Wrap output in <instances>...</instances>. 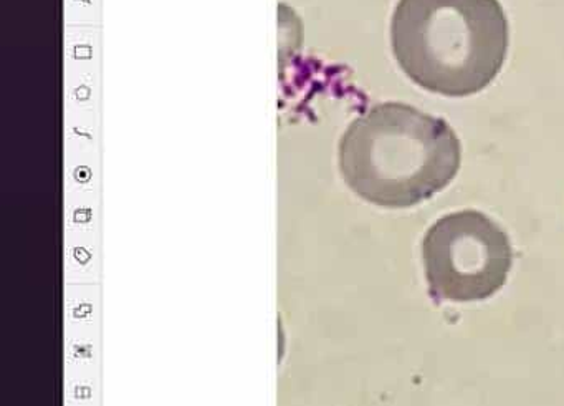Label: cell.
Wrapping results in <instances>:
<instances>
[{
	"label": "cell",
	"instance_id": "cell-1",
	"mask_svg": "<svg viewBox=\"0 0 564 406\" xmlns=\"http://www.w3.org/2000/svg\"><path fill=\"white\" fill-rule=\"evenodd\" d=\"M460 163V141L451 125L399 101L369 108L346 128L338 147L339 171L349 190L392 210L441 193Z\"/></svg>",
	"mask_w": 564,
	"mask_h": 406
},
{
	"label": "cell",
	"instance_id": "cell-2",
	"mask_svg": "<svg viewBox=\"0 0 564 406\" xmlns=\"http://www.w3.org/2000/svg\"><path fill=\"white\" fill-rule=\"evenodd\" d=\"M508 21L498 0H399L392 54L419 87L464 98L487 88L508 52Z\"/></svg>",
	"mask_w": 564,
	"mask_h": 406
},
{
	"label": "cell",
	"instance_id": "cell-3",
	"mask_svg": "<svg viewBox=\"0 0 564 406\" xmlns=\"http://www.w3.org/2000/svg\"><path fill=\"white\" fill-rule=\"evenodd\" d=\"M422 260L429 292L437 302H478L505 286L513 250L507 233L490 217L460 211L427 231Z\"/></svg>",
	"mask_w": 564,
	"mask_h": 406
}]
</instances>
